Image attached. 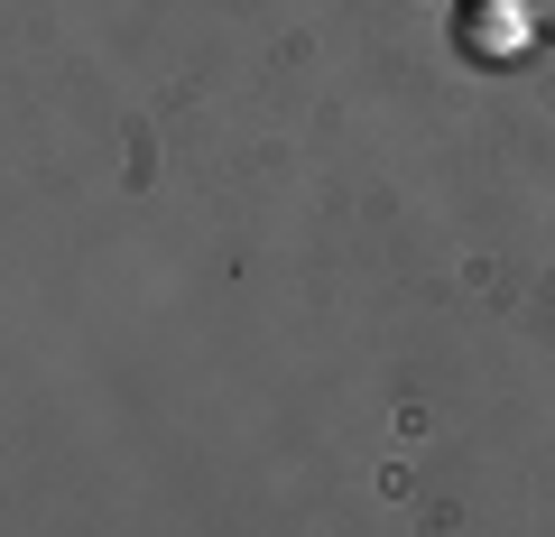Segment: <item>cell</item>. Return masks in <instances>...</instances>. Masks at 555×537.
I'll use <instances>...</instances> for the list:
<instances>
[{
	"instance_id": "7a4b0ae2",
	"label": "cell",
	"mask_w": 555,
	"mask_h": 537,
	"mask_svg": "<svg viewBox=\"0 0 555 537\" xmlns=\"http://www.w3.org/2000/svg\"><path fill=\"white\" fill-rule=\"evenodd\" d=\"M528 20H537V28H546V38H555V0H528Z\"/></svg>"
},
{
	"instance_id": "6da1fadb",
	"label": "cell",
	"mask_w": 555,
	"mask_h": 537,
	"mask_svg": "<svg viewBox=\"0 0 555 537\" xmlns=\"http://www.w3.org/2000/svg\"><path fill=\"white\" fill-rule=\"evenodd\" d=\"M473 47L481 56H518V10H473Z\"/></svg>"
}]
</instances>
